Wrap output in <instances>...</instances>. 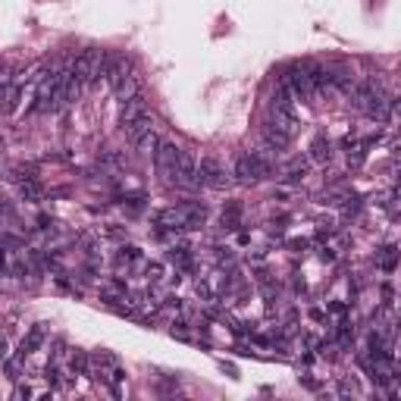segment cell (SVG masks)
<instances>
[{"label": "cell", "mask_w": 401, "mask_h": 401, "mask_svg": "<svg viewBox=\"0 0 401 401\" xmlns=\"http://www.w3.org/2000/svg\"><path fill=\"white\" fill-rule=\"evenodd\" d=\"M104 69H107V53L88 47V51H82L79 57L73 60L69 73H73V79L82 85V88H88V85H94V82L104 79Z\"/></svg>", "instance_id": "cell-1"}, {"label": "cell", "mask_w": 401, "mask_h": 401, "mask_svg": "<svg viewBox=\"0 0 401 401\" xmlns=\"http://www.w3.org/2000/svg\"><path fill=\"white\" fill-rule=\"evenodd\" d=\"M204 220H207L204 204H179V207H166L157 214V223L170 229H200Z\"/></svg>", "instance_id": "cell-2"}, {"label": "cell", "mask_w": 401, "mask_h": 401, "mask_svg": "<svg viewBox=\"0 0 401 401\" xmlns=\"http://www.w3.org/2000/svg\"><path fill=\"white\" fill-rule=\"evenodd\" d=\"M232 176L238 179V182H260V179L270 176V160L260 154H238L235 164H232Z\"/></svg>", "instance_id": "cell-3"}, {"label": "cell", "mask_w": 401, "mask_h": 401, "mask_svg": "<svg viewBox=\"0 0 401 401\" xmlns=\"http://www.w3.org/2000/svg\"><path fill=\"white\" fill-rule=\"evenodd\" d=\"M170 182L176 188H185V192H192V188L200 185L198 182V160H194L188 151H179V160H176V166H172Z\"/></svg>", "instance_id": "cell-4"}, {"label": "cell", "mask_w": 401, "mask_h": 401, "mask_svg": "<svg viewBox=\"0 0 401 401\" xmlns=\"http://www.w3.org/2000/svg\"><path fill=\"white\" fill-rule=\"evenodd\" d=\"M198 182L214 188V192H223V188H229L232 179L226 176V166L220 164L216 157H204V160L198 164Z\"/></svg>", "instance_id": "cell-5"}, {"label": "cell", "mask_w": 401, "mask_h": 401, "mask_svg": "<svg viewBox=\"0 0 401 401\" xmlns=\"http://www.w3.org/2000/svg\"><path fill=\"white\" fill-rule=\"evenodd\" d=\"M283 85L292 91V97L295 101H311L317 91H313V85H311V75H307V66H292L289 69V75L283 79Z\"/></svg>", "instance_id": "cell-6"}, {"label": "cell", "mask_w": 401, "mask_h": 401, "mask_svg": "<svg viewBox=\"0 0 401 401\" xmlns=\"http://www.w3.org/2000/svg\"><path fill=\"white\" fill-rule=\"evenodd\" d=\"M176 160H179V148L172 142H160L157 144V151H154V164H157V172L170 182V176H172V166H176Z\"/></svg>", "instance_id": "cell-7"}, {"label": "cell", "mask_w": 401, "mask_h": 401, "mask_svg": "<svg viewBox=\"0 0 401 401\" xmlns=\"http://www.w3.org/2000/svg\"><path fill=\"white\" fill-rule=\"evenodd\" d=\"M135 73V66H132V60L129 57H107V69H104V79L107 82L116 88L122 79H129V75Z\"/></svg>", "instance_id": "cell-8"}, {"label": "cell", "mask_w": 401, "mask_h": 401, "mask_svg": "<svg viewBox=\"0 0 401 401\" xmlns=\"http://www.w3.org/2000/svg\"><path fill=\"white\" fill-rule=\"evenodd\" d=\"M148 113V104H144V94L138 91L135 97H129V101H122V113H119V122L122 126H129L132 119H138V116H144Z\"/></svg>", "instance_id": "cell-9"}, {"label": "cell", "mask_w": 401, "mask_h": 401, "mask_svg": "<svg viewBox=\"0 0 401 401\" xmlns=\"http://www.w3.org/2000/svg\"><path fill=\"white\" fill-rule=\"evenodd\" d=\"M267 126L279 129V132H285V135L298 132V122H295V113L292 110H273V107H270V122Z\"/></svg>", "instance_id": "cell-10"}, {"label": "cell", "mask_w": 401, "mask_h": 401, "mask_svg": "<svg viewBox=\"0 0 401 401\" xmlns=\"http://www.w3.org/2000/svg\"><path fill=\"white\" fill-rule=\"evenodd\" d=\"M263 148L267 151H273V154H279V151H285L289 148V142H292V135H285V132H279V129H273V126H263Z\"/></svg>", "instance_id": "cell-11"}, {"label": "cell", "mask_w": 401, "mask_h": 401, "mask_svg": "<svg viewBox=\"0 0 401 401\" xmlns=\"http://www.w3.org/2000/svg\"><path fill=\"white\" fill-rule=\"evenodd\" d=\"M19 97H23V85L10 82V88L3 91V97H0V113H13L16 107H19Z\"/></svg>", "instance_id": "cell-12"}, {"label": "cell", "mask_w": 401, "mask_h": 401, "mask_svg": "<svg viewBox=\"0 0 401 401\" xmlns=\"http://www.w3.org/2000/svg\"><path fill=\"white\" fill-rule=\"evenodd\" d=\"M138 91H142V79H138L135 73L129 75V79H122V82L116 85V97H119V101H129V97H135Z\"/></svg>", "instance_id": "cell-13"}, {"label": "cell", "mask_w": 401, "mask_h": 401, "mask_svg": "<svg viewBox=\"0 0 401 401\" xmlns=\"http://www.w3.org/2000/svg\"><path fill=\"white\" fill-rule=\"evenodd\" d=\"M148 129H154V126H151V116L144 113V116L132 119L129 126H122V132H126V138H129V142H135V138H142V135L148 132Z\"/></svg>", "instance_id": "cell-14"}, {"label": "cell", "mask_w": 401, "mask_h": 401, "mask_svg": "<svg viewBox=\"0 0 401 401\" xmlns=\"http://www.w3.org/2000/svg\"><path fill=\"white\" fill-rule=\"evenodd\" d=\"M157 144H160V135L154 132V129H148V132L142 135V138H135V148H138V154H154L157 151Z\"/></svg>", "instance_id": "cell-15"}, {"label": "cell", "mask_w": 401, "mask_h": 401, "mask_svg": "<svg viewBox=\"0 0 401 401\" xmlns=\"http://www.w3.org/2000/svg\"><path fill=\"white\" fill-rule=\"evenodd\" d=\"M329 157H333V151H329V142H326V138H317V142L311 144V160H313V164H326Z\"/></svg>", "instance_id": "cell-16"}, {"label": "cell", "mask_w": 401, "mask_h": 401, "mask_svg": "<svg viewBox=\"0 0 401 401\" xmlns=\"http://www.w3.org/2000/svg\"><path fill=\"white\" fill-rule=\"evenodd\" d=\"M19 194H23L25 200H41V198H44V188L38 185V179H29V182H23V185H19Z\"/></svg>", "instance_id": "cell-17"}, {"label": "cell", "mask_w": 401, "mask_h": 401, "mask_svg": "<svg viewBox=\"0 0 401 401\" xmlns=\"http://www.w3.org/2000/svg\"><path fill=\"white\" fill-rule=\"evenodd\" d=\"M223 226L226 229H238V226H242V207H238V204H232L229 210H223Z\"/></svg>", "instance_id": "cell-18"}, {"label": "cell", "mask_w": 401, "mask_h": 401, "mask_svg": "<svg viewBox=\"0 0 401 401\" xmlns=\"http://www.w3.org/2000/svg\"><path fill=\"white\" fill-rule=\"evenodd\" d=\"M170 260L176 263L179 270H192V254H188L185 248H176V251H170Z\"/></svg>", "instance_id": "cell-19"}, {"label": "cell", "mask_w": 401, "mask_h": 401, "mask_svg": "<svg viewBox=\"0 0 401 401\" xmlns=\"http://www.w3.org/2000/svg\"><path fill=\"white\" fill-rule=\"evenodd\" d=\"M10 179H13L16 185H23V182L35 179V170H31V166H13V170H10Z\"/></svg>", "instance_id": "cell-20"}, {"label": "cell", "mask_w": 401, "mask_h": 401, "mask_svg": "<svg viewBox=\"0 0 401 401\" xmlns=\"http://www.w3.org/2000/svg\"><path fill=\"white\" fill-rule=\"evenodd\" d=\"M307 166H311L307 160H292L289 170H285V172H289L292 182H298V179H305V176H307Z\"/></svg>", "instance_id": "cell-21"}, {"label": "cell", "mask_w": 401, "mask_h": 401, "mask_svg": "<svg viewBox=\"0 0 401 401\" xmlns=\"http://www.w3.org/2000/svg\"><path fill=\"white\" fill-rule=\"evenodd\" d=\"M148 279H151V283H160V279H164V267H160V263H151V267H148Z\"/></svg>", "instance_id": "cell-22"}, {"label": "cell", "mask_w": 401, "mask_h": 401, "mask_svg": "<svg viewBox=\"0 0 401 401\" xmlns=\"http://www.w3.org/2000/svg\"><path fill=\"white\" fill-rule=\"evenodd\" d=\"M379 267H383V270H392L395 267V248H386V257L379 260Z\"/></svg>", "instance_id": "cell-23"}, {"label": "cell", "mask_w": 401, "mask_h": 401, "mask_svg": "<svg viewBox=\"0 0 401 401\" xmlns=\"http://www.w3.org/2000/svg\"><path fill=\"white\" fill-rule=\"evenodd\" d=\"M10 82H13V75H10L7 69H0V97H3V91L10 88Z\"/></svg>", "instance_id": "cell-24"}, {"label": "cell", "mask_w": 401, "mask_h": 401, "mask_svg": "<svg viewBox=\"0 0 401 401\" xmlns=\"http://www.w3.org/2000/svg\"><path fill=\"white\" fill-rule=\"evenodd\" d=\"M0 154H3V138H0Z\"/></svg>", "instance_id": "cell-25"}]
</instances>
